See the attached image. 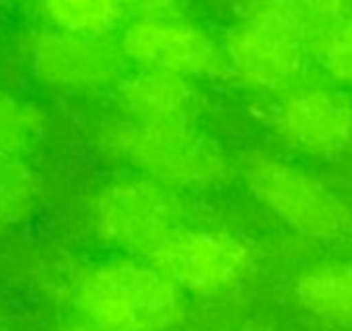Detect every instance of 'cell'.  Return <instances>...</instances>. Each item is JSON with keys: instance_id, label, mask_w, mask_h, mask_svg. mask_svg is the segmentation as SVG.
I'll return each mask as SVG.
<instances>
[{"instance_id": "cell-1", "label": "cell", "mask_w": 352, "mask_h": 331, "mask_svg": "<svg viewBox=\"0 0 352 331\" xmlns=\"http://www.w3.org/2000/svg\"><path fill=\"white\" fill-rule=\"evenodd\" d=\"M80 319L111 331H169L182 319V290L155 266L113 260L89 268L74 284Z\"/></svg>"}, {"instance_id": "cell-2", "label": "cell", "mask_w": 352, "mask_h": 331, "mask_svg": "<svg viewBox=\"0 0 352 331\" xmlns=\"http://www.w3.org/2000/svg\"><path fill=\"white\" fill-rule=\"evenodd\" d=\"M111 155L169 190H200L225 179L229 165L219 144L192 119L138 124L126 119L103 134Z\"/></svg>"}, {"instance_id": "cell-3", "label": "cell", "mask_w": 352, "mask_h": 331, "mask_svg": "<svg viewBox=\"0 0 352 331\" xmlns=\"http://www.w3.org/2000/svg\"><path fill=\"white\" fill-rule=\"evenodd\" d=\"M243 177L254 198L297 235L311 241H344L352 208L305 169L270 155H254Z\"/></svg>"}, {"instance_id": "cell-4", "label": "cell", "mask_w": 352, "mask_h": 331, "mask_svg": "<svg viewBox=\"0 0 352 331\" xmlns=\"http://www.w3.org/2000/svg\"><path fill=\"white\" fill-rule=\"evenodd\" d=\"M91 210L95 231L105 243L144 258L182 227V208L173 192L142 175L107 183Z\"/></svg>"}, {"instance_id": "cell-5", "label": "cell", "mask_w": 352, "mask_h": 331, "mask_svg": "<svg viewBox=\"0 0 352 331\" xmlns=\"http://www.w3.org/2000/svg\"><path fill=\"white\" fill-rule=\"evenodd\" d=\"M173 286L212 297L235 288L252 270L250 245L219 229H175L148 258Z\"/></svg>"}, {"instance_id": "cell-6", "label": "cell", "mask_w": 352, "mask_h": 331, "mask_svg": "<svg viewBox=\"0 0 352 331\" xmlns=\"http://www.w3.org/2000/svg\"><path fill=\"white\" fill-rule=\"evenodd\" d=\"M118 45L122 56L140 70L167 72L188 80L212 76L225 64L219 43L179 14L134 19Z\"/></svg>"}, {"instance_id": "cell-7", "label": "cell", "mask_w": 352, "mask_h": 331, "mask_svg": "<svg viewBox=\"0 0 352 331\" xmlns=\"http://www.w3.org/2000/svg\"><path fill=\"white\" fill-rule=\"evenodd\" d=\"M27 58L33 74L60 91H101L120 82L124 56L109 37L41 29L29 37Z\"/></svg>"}, {"instance_id": "cell-8", "label": "cell", "mask_w": 352, "mask_h": 331, "mask_svg": "<svg viewBox=\"0 0 352 331\" xmlns=\"http://www.w3.org/2000/svg\"><path fill=\"white\" fill-rule=\"evenodd\" d=\"M278 136L314 157H336L352 148V101L322 84H301L283 95L272 113Z\"/></svg>"}, {"instance_id": "cell-9", "label": "cell", "mask_w": 352, "mask_h": 331, "mask_svg": "<svg viewBox=\"0 0 352 331\" xmlns=\"http://www.w3.org/2000/svg\"><path fill=\"white\" fill-rule=\"evenodd\" d=\"M221 49L235 76L256 91L283 97L305 84L309 49L299 43L241 21L227 33Z\"/></svg>"}, {"instance_id": "cell-10", "label": "cell", "mask_w": 352, "mask_h": 331, "mask_svg": "<svg viewBox=\"0 0 352 331\" xmlns=\"http://www.w3.org/2000/svg\"><path fill=\"white\" fill-rule=\"evenodd\" d=\"M118 101L130 122H177L192 119L196 93L188 78L138 68V72L120 78Z\"/></svg>"}, {"instance_id": "cell-11", "label": "cell", "mask_w": 352, "mask_h": 331, "mask_svg": "<svg viewBox=\"0 0 352 331\" xmlns=\"http://www.w3.org/2000/svg\"><path fill=\"white\" fill-rule=\"evenodd\" d=\"M295 299L316 319L352 328V260L305 268L295 280Z\"/></svg>"}, {"instance_id": "cell-12", "label": "cell", "mask_w": 352, "mask_h": 331, "mask_svg": "<svg viewBox=\"0 0 352 331\" xmlns=\"http://www.w3.org/2000/svg\"><path fill=\"white\" fill-rule=\"evenodd\" d=\"M241 21L307 49L324 29L295 0H241Z\"/></svg>"}, {"instance_id": "cell-13", "label": "cell", "mask_w": 352, "mask_h": 331, "mask_svg": "<svg viewBox=\"0 0 352 331\" xmlns=\"http://www.w3.org/2000/svg\"><path fill=\"white\" fill-rule=\"evenodd\" d=\"M39 8L54 29L99 37H109L124 16L120 0H39Z\"/></svg>"}, {"instance_id": "cell-14", "label": "cell", "mask_w": 352, "mask_h": 331, "mask_svg": "<svg viewBox=\"0 0 352 331\" xmlns=\"http://www.w3.org/2000/svg\"><path fill=\"white\" fill-rule=\"evenodd\" d=\"M41 111L14 95L0 93V157L23 159L41 138Z\"/></svg>"}, {"instance_id": "cell-15", "label": "cell", "mask_w": 352, "mask_h": 331, "mask_svg": "<svg viewBox=\"0 0 352 331\" xmlns=\"http://www.w3.org/2000/svg\"><path fill=\"white\" fill-rule=\"evenodd\" d=\"M37 200V179L25 159L0 157V229L23 222Z\"/></svg>"}, {"instance_id": "cell-16", "label": "cell", "mask_w": 352, "mask_h": 331, "mask_svg": "<svg viewBox=\"0 0 352 331\" xmlns=\"http://www.w3.org/2000/svg\"><path fill=\"white\" fill-rule=\"evenodd\" d=\"M311 49L334 82L352 87V14L324 27Z\"/></svg>"}, {"instance_id": "cell-17", "label": "cell", "mask_w": 352, "mask_h": 331, "mask_svg": "<svg viewBox=\"0 0 352 331\" xmlns=\"http://www.w3.org/2000/svg\"><path fill=\"white\" fill-rule=\"evenodd\" d=\"M320 27L352 14V0H295Z\"/></svg>"}, {"instance_id": "cell-18", "label": "cell", "mask_w": 352, "mask_h": 331, "mask_svg": "<svg viewBox=\"0 0 352 331\" xmlns=\"http://www.w3.org/2000/svg\"><path fill=\"white\" fill-rule=\"evenodd\" d=\"M120 6L134 19H157L179 14L182 0H120Z\"/></svg>"}, {"instance_id": "cell-19", "label": "cell", "mask_w": 352, "mask_h": 331, "mask_svg": "<svg viewBox=\"0 0 352 331\" xmlns=\"http://www.w3.org/2000/svg\"><path fill=\"white\" fill-rule=\"evenodd\" d=\"M58 331H111V330L101 328V326H97V323H91V321H87V319H78V321H72V323H68V326L60 328Z\"/></svg>"}]
</instances>
